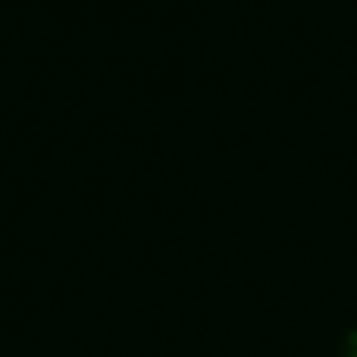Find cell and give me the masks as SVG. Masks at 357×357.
Wrapping results in <instances>:
<instances>
[{
  "mask_svg": "<svg viewBox=\"0 0 357 357\" xmlns=\"http://www.w3.org/2000/svg\"><path fill=\"white\" fill-rule=\"evenodd\" d=\"M342 357H357V329H351L342 342Z\"/></svg>",
  "mask_w": 357,
  "mask_h": 357,
  "instance_id": "6da1fadb",
  "label": "cell"
}]
</instances>
